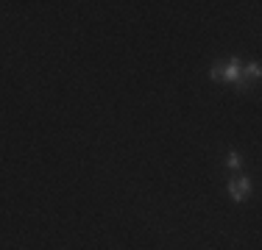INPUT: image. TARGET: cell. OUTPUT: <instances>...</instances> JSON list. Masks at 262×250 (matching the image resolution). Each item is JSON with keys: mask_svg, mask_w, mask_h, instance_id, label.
I'll return each instance as SVG.
<instances>
[{"mask_svg": "<svg viewBox=\"0 0 262 250\" xmlns=\"http://www.w3.org/2000/svg\"><path fill=\"white\" fill-rule=\"evenodd\" d=\"M243 61H240V56H232V59L226 61V64H212V70H209V78L212 81H226V84H234L237 89H248V78L243 75Z\"/></svg>", "mask_w": 262, "mask_h": 250, "instance_id": "obj_1", "label": "cell"}, {"mask_svg": "<svg viewBox=\"0 0 262 250\" xmlns=\"http://www.w3.org/2000/svg\"><path fill=\"white\" fill-rule=\"evenodd\" d=\"M226 186H229V195H232L237 203L251 197V178H248V175H237V178H232Z\"/></svg>", "mask_w": 262, "mask_h": 250, "instance_id": "obj_2", "label": "cell"}, {"mask_svg": "<svg viewBox=\"0 0 262 250\" xmlns=\"http://www.w3.org/2000/svg\"><path fill=\"white\" fill-rule=\"evenodd\" d=\"M223 167H229V170H240V167H243V156L237 153V150H229L226 159H223Z\"/></svg>", "mask_w": 262, "mask_h": 250, "instance_id": "obj_3", "label": "cell"}, {"mask_svg": "<svg viewBox=\"0 0 262 250\" xmlns=\"http://www.w3.org/2000/svg\"><path fill=\"white\" fill-rule=\"evenodd\" d=\"M243 75H246L248 81H257L259 75H262V67H259V61H251L248 67H243Z\"/></svg>", "mask_w": 262, "mask_h": 250, "instance_id": "obj_4", "label": "cell"}]
</instances>
